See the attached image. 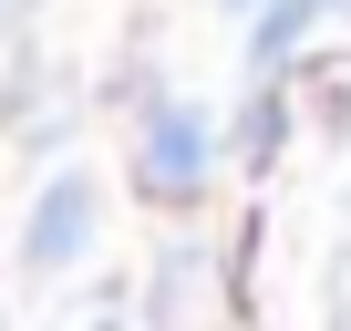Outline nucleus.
<instances>
[{"mask_svg": "<svg viewBox=\"0 0 351 331\" xmlns=\"http://www.w3.org/2000/svg\"><path fill=\"white\" fill-rule=\"evenodd\" d=\"M83 238H93V176H52L32 197V218H21V269L52 279V269L83 259Z\"/></svg>", "mask_w": 351, "mask_h": 331, "instance_id": "nucleus-1", "label": "nucleus"}, {"mask_svg": "<svg viewBox=\"0 0 351 331\" xmlns=\"http://www.w3.org/2000/svg\"><path fill=\"white\" fill-rule=\"evenodd\" d=\"M310 21H320V0H269V11H258V62H289Z\"/></svg>", "mask_w": 351, "mask_h": 331, "instance_id": "nucleus-3", "label": "nucleus"}, {"mask_svg": "<svg viewBox=\"0 0 351 331\" xmlns=\"http://www.w3.org/2000/svg\"><path fill=\"white\" fill-rule=\"evenodd\" d=\"M0 11H11V0H0Z\"/></svg>", "mask_w": 351, "mask_h": 331, "instance_id": "nucleus-4", "label": "nucleus"}, {"mask_svg": "<svg viewBox=\"0 0 351 331\" xmlns=\"http://www.w3.org/2000/svg\"><path fill=\"white\" fill-rule=\"evenodd\" d=\"M207 155H217V124L197 104H155V124H145V187L155 197H197Z\"/></svg>", "mask_w": 351, "mask_h": 331, "instance_id": "nucleus-2", "label": "nucleus"}]
</instances>
